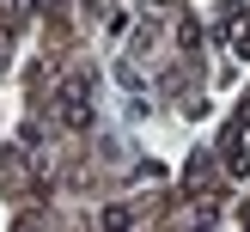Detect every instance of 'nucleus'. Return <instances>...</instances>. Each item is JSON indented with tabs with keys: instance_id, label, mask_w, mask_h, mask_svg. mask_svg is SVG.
<instances>
[{
	"instance_id": "nucleus-1",
	"label": "nucleus",
	"mask_w": 250,
	"mask_h": 232,
	"mask_svg": "<svg viewBox=\"0 0 250 232\" xmlns=\"http://www.w3.org/2000/svg\"><path fill=\"white\" fill-rule=\"evenodd\" d=\"M104 232H128V208H110V214H104Z\"/></svg>"
}]
</instances>
